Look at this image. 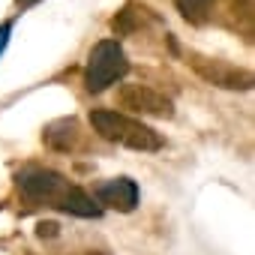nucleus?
Listing matches in <instances>:
<instances>
[{
    "mask_svg": "<svg viewBox=\"0 0 255 255\" xmlns=\"http://www.w3.org/2000/svg\"><path fill=\"white\" fill-rule=\"evenodd\" d=\"M15 3H18L21 9H27V6H33V3H39V0H15Z\"/></svg>",
    "mask_w": 255,
    "mask_h": 255,
    "instance_id": "f8f14e48",
    "label": "nucleus"
},
{
    "mask_svg": "<svg viewBox=\"0 0 255 255\" xmlns=\"http://www.w3.org/2000/svg\"><path fill=\"white\" fill-rule=\"evenodd\" d=\"M54 228H57L54 222H48V225L42 222V225H39V234H42V237H45V234H54Z\"/></svg>",
    "mask_w": 255,
    "mask_h": 255,
    "instance_id": "9b49d317",
    "label": "nucleus"
},
{
    "mask_svg": "<svg viewBox=\"0 0 255 255\" xmlns=\"http://www.w3.org/2000/svg\"><path fill=\"white\" fill-rule=\"evenodd\" d=\"M18 189L27 201L33 204H45L81 219H96L102 216V207L75 183H69L63 174L51 171V168H27L18 174Z\"/></svg>",
    "mask_w": 255,
    "mask_h": 255,
    "instance_id": "f257e3e1",
    "label": "nucleus"
},
{
    "mask_svg": "<svg viewBox=\"0 0 255 255\" xmlns=\"http://www.w3.org/2000/svg\"><path fill=\"white\" fill-rule=\"evenodd\" d=\"M189 66L213 87H225V90H249L252 87V72L240 69L228 60L219 57H201V54H189Z\"/></svg>",
    "mask_w": 255,
    "mask_h": 255,
    "instance_id": "20e7f679",
    "label": "nucleus"
},
{
    "mask_svg": "<svg viewBox=\"0 0 255 255\" xmlns=\"http://www.w3.org/2000/svg\"><path fill=\"white\" fill-rule=\"evenodd\" d=\"M42 138H45V144L48 147H54V150H72L75 144H78V123L72 120V117H63V120H54V123H48L45 126V132H42Z\"/></svg>",
    "mask_w": 255,
    "mask_h": 255,
    "instance_id": "0eeeda50",
    "label": "nucleus"
},
{
    "mask_svg": "<svg viewBox=\"0 0 255 255\" xmlns=\"http://www.w3.org/2000/svg\"><path fill=\"white\" fill-rule=\"evenodd\" d=\"M177 12L189 21V24H204L210 18V9H213V0H174Z\"/></svg>",
    "mask_w": 255,
    "mask_h": 255,
    "instance_id": "1a4fd4ad",
    "label": "nucleus"
},
{
    "mask_svg": "<svg viewBox=\"0 0 255 255\" xmlns=\"http://www.w3.org/2000/svg\"><path fill=\"white\" fill-rule=\"evenodd\" d=\"M120 105L129 108L135 114H147V117H174V102L168 96H162L153 87L144 84H123L120 87Z\"/></svg>",
    "mask_w": 255,
    "mask_h": 255,
    "instance_id": "39448f33",
    "label": "nucleus"
},
{
    "mask_svg": "<svg viewBox=\"0 0 255 255\" xmlns=\"http://www.w3.org/2000/svg\"><path fill=\"white\" fill-rule=\"evenodd\" d=\"M90 126L96 129L99 138L105 141H114V144H123V147H132V150H159L162 147V135L150 126H144L141 120L135 117H126L120 111H93L90 114Z\"/></svg>",
    "mask_w": 255,
    "mask_h": 255,
    "instance_id": "f03ea898",
    "label": "nucleus"
},
{
    "mask_svg": "<svg viewBox=\"0 0 255 255\" xmlns=\"http://www.w3.org/2000/svg\"><path fill=\"white\" fill-rule=\"evenodd\" d=\"M96 204L117 213H132L138 207V183L129 177H111L96 186Z\"/></svg>",
    "mask_w": 255,
    "mask_h": 255,
    "instance_id": "423d86ee",
    "label": "nucleus"
},
{
    "mask_svg": "<svg viewBox=\"0 0 255 255\" xmlns=\"http://www.w3.org/2000/svg\"><path fill=\"white\" fill-rule=\"evenodd\" d=\"M9 33H12V21H3L0 24V54H3V48L9 42Z\"/></svg>",
    "mask_w": 255,
    "mask_h": 255,
    "instance_id": "9d476101",
    "label": "nucleus"
},
{
    "mask_svg": "<svg viewBox=\"0 0 255 255\" xmlns=\"http://www.w3.org/2000/svg\"><path fill=\"white\" fill-rule=\"evenodd\" d=\"M126 72H129V60H126L120 42L117 39H102V42L93 45V51L87 57L84 87H87V93H102L105 87L120 81Z\"/></svg>",
    "mask_w": 255,
    "mask_h": 255,
    "instance_id": "7ed1b4c3",
    "label": "nucleus"
},
{
    "mask_svg": "<svg viewBox=\"0 0 255 255\" xmlns=\"http://www.w3.org/2000/svg\"><path fill=\"white\" fill-rule=\"evenodd\" d=\"M147 21H153V15H150V9H147V6L126 3V6H123V12H117V15H114V21H111V30H114L117 36H129V33L141 30Z\"/></svg>",
    "mask_w": 255,
    "mask_h": 255,
    "instance_id": "6e6552de",
    "label": "nucleus"
}]
</instances>
